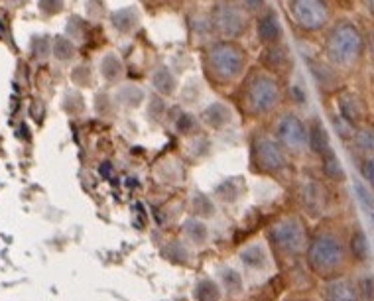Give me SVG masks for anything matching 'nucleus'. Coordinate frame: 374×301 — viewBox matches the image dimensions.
I'll return each instance as SVG.
<instances>
[{"label": "nucleus", "instance_id": "1", "mask_svg": "<svg viewBox=\"0 0 374 301\" xmlns=\"http://www.w3.org/2000/svg\"><path fill=\"white\" fill-rule=\"evenodd\" d=\"M205 79L217 89L239 85L249 73V52L237 40H215L203 52Z\"/></svg>", "mask_w": 374, "mask_h": 301}, {"label": "nucleus", "instance_id": "2", "mask_svg": "<svg viewBox=\"0 0 374 301\" xmlns=\"http://www.w3.org/2000/svg\"><path fill=\"white\" fill-rule=\"evenodd\" d=\"M240 106L252 118H266L280 106L284 93L278 77L256 67L240 81Z\"/></svg>", "mask_w": 374, "mask_h": 301}, {"label": "nucleus", "instance_id": "3", "mask_svg": "<svg viewBox=\"0 0 374 301\" xmlns=\"http://www.w3.org/2000/svg\"><path fill=\"white\" fill-rule=\"evenodd\" d=\"M325 52H327V59L333 67L354 69L363 59V34L353 22H337L335 26H331V30L327 31Z\"/></svg>", "mask_w": 374, "mask_h": 301}, {"label": "nucleus", "instance_id": "4", "mask_svg": "<svg viewBox=\"0 0 374 301\" xmlns=\"http://www.w3.org/2000/svg\"><path fill=\"white\" fill-rule=\"evenodd\" d=\"M252 14H250L240 0H221L215 2L213 10L209 14L211 31L219 40H237L244 38L252 28Z\"/></svg>", "mask_w": 374, "mask_h": 301}, {"label": "nucleus", "instance_id": "5", "mask_svg": "<svg viewBox=\"0 0 374 301\" xmlns=\"http://www.w3.org/2000/svg\"><path fill=\"white\" fill-rule=\"evenodd\" d=\"M250 160L260 174H282L288 167L286 148L278 142L276 136L266 130H256L250 136Z\"/></svg>", "mask_w": 374, "mask_h": 301}, {"label": "nucleus", "instance_id": "6", "mask_svg": "<svg viewBox=\"0 0 374 301\" xmlns=\"http://www.w3.org/2000/svg\"><path fill=\"white\" fill-rule=\"evenodd\" d=\"M347 248L335 234H319L307 248V264L315 274L329 276L345 264Z\"/></svg>", "mask_w": 374, "mask_h": 301}, {"label": "nucleus", "instance_id": "7", "mask_svg": "<svg viewBox=\"0 0 374 301\" xmlns=\"http://www.w3.org/2000/svg\"><path fill=\"white\" fill-rule=\"evenodd\" d=\"M288 10L293 24L303 34L323 31L331 22V6L327 0H290Z\"/></svg>", "mask_w": 374, "mask_h": 301}, {"label": "nucleus", "instance_id": "8", "mask_svg": "<svg viewBox=\"0 0 374 301\" xmlns=\"http://www.w3.org/2000/svg\"><path fill=\"white\" fill-rule=\"evenodd\" d=\"M270 240L280 252L296 256V254L303 252L305 244H307V230L300 218H280L270 227Z\"/></svg>", "mask_w": 374, "mask_h": 301}, {"label": "nucleus", "instance_id": "9", "mask_svg": "<svg viewBox=\"0 0 374 301\" xmlns=\"http://www.w3.org/2000/svg\"><path fill=\"white\" fill-rule=\"evenodd\" d=\"M276 138L286 152H303L310 146V136H307V126L302 118L293 113H284L276 122Z\"/></svg>", "mask_w": 374, "mask_h": 301}, {"label": "nucleus", "instance_id": "10", "mask_svg": "<svg viewBox=\"0 0 374 301\" xmlns=\"http://www.w3.org/2000/svg\"><path fill=\"white\" fill-rule=\"evenodd\" d=\"M258 63V67H262L264 71L280 79V77L290 75L291 67H293V57H291L290 48L286 46V42H280L274 43V46H266L260 53Z\"/></svg>", "mask_w": 374, "mask_h": 301}, {"label": "nucleus", "instance_id": "11", "mask_svg": "<svg viewBox=\"0 0 374 301\" xmlns=\"http://www.w3.org/2000/svg\"><path fill=\"white\" fill-rule=\"evenodd\" d=\"M254 30H256L258 42L264 48L284 42V28H282L280 16L270 6H266L260 14L254 16Z\"/></svg>", "mask_w": 374, "mask_h": 301}, {"label": "nucleus", "instance_id": "12", "mask_svg": "<svg viewBox=\"0 0 374 301\" xmlns=\"http://www.w3.org/2000/svg\"><path fill=\"white\" fill-rule=\"evenodd\" d=\"M235 118V113L227 103H221V101H215V103L207 104L201 113V122L213 130H221L225 126H229Z\"/></svg>", "mask_w": 374, "mask_h": 301}, {"label": "nucleus", "instance_id": "13", "mask_svg": "<svg viewBox=\"0 0 374 301\" xmlns=\"http://www.w3.org/2000/svg\"><path fill=\"white\" fill-rule=\"evenodd\" d=\"M307 136H310V148L313 150V154H317L319 158L331 154L333 148L329 142V132L319 118H313L312 125L307 126Z\"/></svg>", "mask_w": 374, "mask_h": 301}, {"label": "nucleus", "instance_id": "14", "mask_svg": "<svg viewBox=\"0 0 374 301\" xmlns=\"http://www.w3.org/2000/svg\"><path fill=\"white\" fill-rule=\"evenodd\" d=\"M109 20H111L113 28L118 34H132L138 28V24H140V14H138L134 6H130V8H120V10L111 12Z\"/></svg>", "mask_w": 374, "mask_h": 301}, {"label": "nucleus", "instance_id": "15", "mask_svg": "<svg viewBox=\"0 0 374 301\" xmlns=\"http://www.w3.org/2000/svg\"><path fill=\"white\" fill-rule=\"evenodd\" d=\"M323 300L325 301H361V298H359V291L354 290V286L351 284V281L337 280V281H331V284L325 288Z\"/></svg>", "mask_w": 374, "mask_h": 301}, {"label": "nucleus", "instance_id": "16", "mask_svg": "<svg viewBox=\"0 0 374 301\" xmlns=\"http://www.w3.org/2000/svg\"><path fill=\"white\" fill-rule=\"evenodd\" d=\"M152 85L156 93L162 97H174L177 91V79L167 65H160L156 71L152 73Z\"/></svg>", "mask_w": 374, "mask_h": 301}, {"label": "nucleus", "instance_id": "17", "mask_svg": "<svg viewBox=\"0 0 374 301\" xmlns=\"http://www.w3.org/2000/svg\"><path fill=\"white\" fill-rule=\"evenodd\" d=\"M125 75V65L123 59L116 55L115 52L104 53V57L101 59V77L106 83H118Z\"/></svg>", "mask_w": 374, "mask_h": 301}, {"label": "nucleus", "instance_id": "18", "mask_svg": "<svg viewBox=\"0 0 374 301\" xmlns=\"http://www.w3.org/2000/svg\"><path fill=\"white\" fill-rule=\"evenodd\" d=\"M52 53L55 59L67 63L75 59V55H77V48H75V43H73L67 36H55V38H53Z\"/></svg>", "mask_w": 374, "mask_h": 301}, {"label": "nucleus", "instance_id": "19", "mask_svg": "<svg viewBox=\"0 0 374 301\" xmlns=\"http://www.w3.org/2000/svg\"><path fill=\"white\" fill-rule=\"evenodd\" d=\"M240 260H242L249 268L260 270V268H264V264H266V252H264L262 246L254 244V246H249V248H244L240 252Z\"/></svg>", "mask_w": 374, "mask_h": 301}, {"label": "nucleus", "instance_id": "20", "mask_svg": "<svg viewBox=\"0 0 374 301\" xmlns=\"http://www.w3.org/2000/svg\"><path fill=\"white\" fill-rule=\"evenodd\" d=\"M349 250L356 260H366L370 256V244H368V239L364 234L363 230H356L353 237H351V242H349Z\"/></svg>", "mask_w": 374, "mask_h": 301}, {"label": "nucleus", "instance_id": "21", "mask_svg": "<svg viewBox=\"0 0 374 301\" xmlns=\"http://www.w3.org/2000/svg\"><path fill=\"white\" fill-rule=\"evenodd\" d=\"M321 164H323V174H325V176L331 177L333 181H343L345 179L343 167H341L339 158L335 156V152H331V154H327L325 158H321Z\"/></svg>", "mask_w": 374, "mask_h": 301}, {"label": "nucleus", "instance_id": "22", "mask_svg": "<svg viewBox=\"0 0 374 301\" xmlns=\"http://www.w3.org/2000/svg\"><path fill=\"white\" fill-rule=\"evenodd\" d=\"M186 232L191 242L195 244H203L209 237V230L205 227V223H201L198 218H189L186 223Z\"/></svg>", "mask_w": 374, "mask_h": 301}, {"label": "nucleus", "instance_id": "23", "mask_svg": "<svg viewBox=\"0 0 374 301\" xmlns=\"http://www.w3.org/2000/svg\"><path fill=\"white\" fill-rule=\"evenodd\" d=\"M303 199H305V207H312V213H319V209L323 207L321 186L312 181L310 186L303 189Z\"/></svg>", "mask_w": 374, "mask_h": 301}, {"label": "nucleus", "instance_id": "24", "mask_svg": "<svg viewBox=\"0 0 374 301\" xmlns=\"http://www.w3.org/2000/svg\"><path fill=\"white\" fill-rule=\"evenodd\" d=\"M195 298L198 301H219L221 298L219 286L211 280H201L195 288Z\"/></svg>", "mask_w": 374, "mask_h": 301}, {"label": "nucleus", "instance_id": "25", "mask_svg": "<svg viewBox=\"0 0 374 301\" xmlns=\"http://www.w3.org/2000/svg\"><path fill=\"white\" fill-rule=\"evenodd\" d=\"M221 284L230 293H237V291L242 290V278H240L239 272L233 270V268H223L221 270Z\"/></svg>", "mask_w": 374, "mask_h": 301}, {"label": "nucleus", "instance_id": "26", "mask_svg": "<svg viewBox=\"0 0 374 301\" xmlns=\"http://www.w3.org/2000/svg\"><path fill=\"white\" fill-rule=\"evenodd\" d=\"M73 83L79 85V87H91V79H93V71L91 67H87L83 63H79L75 69H73Z\"/></svg>", "mask_w": 374, "mask_h": 301}, {"label": "nucleus", "instance_id": "27", "mask_svg": "<svg viewBox=\"0 0 374 301\" xmlns=\"http://www.w3.org/2000/svg\"><path fill=\"white\" fill-rule=\"evenodd\" d=\"M354 140H356V146L363 150V152H374V132L373 130H356L354 134Z\"/></svg>", "mask_w": 374, "mask_h": 301}, {"label": "nucleus", "instance_id": "28", "mask_svg": "<svg viewBox=\"0 0 374 301\" xmlns=\"http://www.w3.org/2000/svg\"><path fill=\"white\" fill-rule=\"evenodd\" d=\"M38 8L46 16H57L65 8L63 0H38Z\"/></svg>", "mask_w": 374, "mask_h": 301}, {"label": "nucleus", "instance_id": "29", "mask_svg": "<svg viewBox=\"0 0 374 301\" xmlns=\"http://www.w3.org/2000/svg\"><path fill=\"white\" fill-rule=\"evenodd\" d=\"M176 126L179 132H191L193 126H198V120H195V116L189 115V113H179V118L176 120Z\"/></svg>", "mask_w": 374, "mask_h": 301}, {"label": "nucleus", "instance_id": "30", "mask_svg": "<svg viewBox=\"0 0 374 301\" xmlns=\"http://www.w3.org/2000/svg\"><path fill=\"white\" fill-rule=\"evenodd\" d=\"M361 298L364 301H374V278L368 276L361 281Z\"/></svg>", "mask_w": 374, "mask_h": 301}, {"label": "nucleus", "instance_id": "31", "mask_svg": "<svg viewBox=\"0 0 374 301\" xmlns=\"http://www.w3.org/2000/svg\"><path fill=\"white\" fill-rule=\"evenodd\" d=\"M240 4H242V6H244V8L252 14V16L260 14V12L268 6V4H266V0H240Z\"/></svg>", "mask_w": 374, "mask_h": 301}, {"label": "nucleus", "instance_id": "32", "mask_svg": "<svg viewBox=\"0 0 374 301\" xmlns=\"http://www.w3.org/2000/svg\"><path fill=\"white\" fill-rule=\"evenodd\" d=\"M356 195H359V199L363 201L364 207L374 211V195L370 193V189H366V187L363 186H356Z\"/></svg>", "mask_w": 374, "mask_h": 301}, {"label": "nucleus", "instance_id": "33", "mask_svg": "<svg viewBox=\"0 0 374 301\" xmlns=\"http://www.w3.org/2000/svg\"><path fill=\"white\" fill-rule=\"evenodd\" d=\"M361 172H363V177L370 183V187H374V156L366 158L361 166Z\"/></svg>", "mask_w": 374, "mask_h": 301}, {"label": "nucleus", "instance_id": "34", "mask_svg": "<svg viewBox=\"0 0 374 301\" xmlns=\"http://www.w3.org/2000/svg\"><path fill=\"white\" fill-rule=\"evenodd\" d=\"M364 2H366V6H368V10H370L374 14V0H364Z\"/></svg>", "mask_w": 374, "mask_h": 301}, {"label": "nucleus", "instance_id": "35", "mask_svg": "<svg viewBox=\"0 0 374 301\" xmlns=\"http://www.w3.org/2000/svg\"><path fill=\"white\" fill-rule=\"evenodd\" d=\"M158 4H167V2H174V0H154Z\"/></svg>", "mask_w": 374, "mask_h": 301}, {"label": "nucleus", "instance_id": "36", "mask_svg": "<svg viewBox=\"0 0 374 301\" xmlns=\"http://www.w3.org/2000/svg\"><path fill=\"white\" fill-rule=\"evenodd\" d=\"M215 2H221V0H215Z\"/></svg>", "mask_w": 374, "mask_h": 301}]
</instances>
